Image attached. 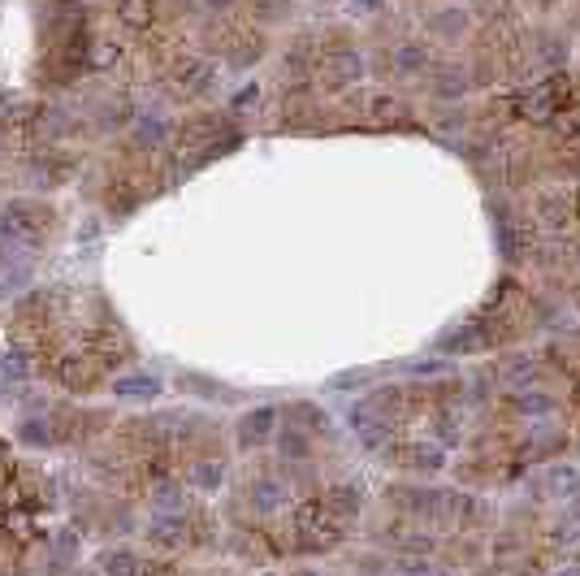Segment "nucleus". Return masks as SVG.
Wrapping results in <instances>:
<instances>
[{
    "label": "nucleus",
    "instance_id": "obj_33",
    "mask_svg": "<svg viewBox=\"0 0 580 576\" xmlns=\"http://www.w3.org/2000/svg\"><path fill=\"white\" fill-rule=\"evenodd\" d=\"M546 65H559L563 57H568V48H563V39L559 35H542V52H537Z\"/></svg>",
    "mask_w": 580,
    "mask_h": 576
},
{
    "label": "nucleus",
    "instance_id": "obj_27",
    "mask_svg": "<svg viewBox=\"0 0 580 576\" xmlns=\"http://www.w3.org/2000/svg\"><path fill=\"white\" fill-rule=\"evenodd\" d=\"M117 18H122L130 31H143L152 22V0H117Z\"/></svg>",
    "mask_w": 580,
    "mask_h": 576
},
{
    "label": "nucleus",
    "instance_id": "obj_22",
    "mask_svg": "<svg viewBox=\"0 0 580 576\" xmlns=\"http://www.w3.org/2000/svg\"><path fill=\"white\" fill-rule=\"evenodd\" d=\"M278 455L290 464H312V434H303V429H278Z\"/></svg>",
    "mask_w": 580,
    "mask_h": 576
},
{
    "label": "nucleus",
    "instance_id": "obj_32",
    "mask_svg": "<svg viewBox=\"0 0 580 576\" xmlns=\"http://www.w3.org/2000/svg\"><path fill=\"white\" fill-rule=\"evenodd\" d=\"M433 126L442 130V135H455V130H464L468 126V113L464 109H455V104H446V109L433 117Z\"/></svg>",
    "mask_w": 580,
    "mask_h": 576
},
{
    "label": "nucleus",
    "instance_id": "obj_8",
    "mask_svg": "<svg viewBox=\"0 0 580 576\" xmlns=\"http://www.w3.org/2000/svg\"><path fill=\"white\" fill-rule=\"evenodd\" d=\"M316 503L325 507V516L334 520V525H351V520L364 512V486H355V481H334L329 490H321Z\"/></svg>",
    "mask_w": 580,
    "mask_h": 576
},
{
    "label": "nucleus",
    "instance_id": "obj_36",
    "mask_svg": "<svg viewBox=\"0 0 580 576\" xmlns=\"http://www.w3.org/2000/svg\"><path fill=\"white\" fill-rule=\"evenodd\" d=\"M550 576H580V555H576V559H563V564L550 572Z\"/></svg>",
    "mask_w": 580,
    "mask_h": 576
},
{
    "label": "nucleus",
    "instance_id": "obj_42",
    "mask_svg": "<svg viewBox=\"0 0 580 576\" xmlns=\"http://www.w3.org/2000/svg\"><path fill=\"white\" fill-rule=\"evenodd\" d=\"M5 451H9V442H0V460H5Z\"/></svg>",
    "mask_w": 580,
    "mask_h": 576
},
{
    "label": "nucleus",
    "instance_id": "obj_23",
    "mask_svg": "<svg viewBox=\"0 0 580 576\" xmlns=\"http://www.w3.org/2000/svg\"><path fill=\"white\" fill-rule=\"evenodd\" d=\"M135 143H139V148H165V143H169V122L161 113H139L135 117Z\"/></svg>",
    "mask_w": 580,
    "mask_h": 576
},
{
    "label": "nucleus",
    "instance_id": "obj_4",
    "mask_svg": "<svg viewBox=\"0 0 580 576\" xmlns=\"http://www.w3.org/2000/svg\"><path fill=\"white\" fill-rule=\"evenodd\" d=\"M425 91L433 100H442V104H459L468 96V87H472V70L464 61H433L425 74Z\"/></svg>",
    "mask_w": 580,
    "mask_h": 576
},
{
    "label": "nucleus",
    "instance_id": "obj_30",
    "mask_svg": "<svg viewBox=\"0 0 580 576\" xmlns=\"http://www.w3.org/2000/svg\"><path fill=\"white\" fill-rule=\"evenodd\" d=\"M252 9H256V18H265V22H282V18H290L295 0H252Z\"/></svg>",
    "mask_w": 580,
    "mask_h": 576
},
{
    "label": "nucleus",
    "instance_id": "obj_26",
    "mask_svg": "<svg viewBox=\"0 0 580 576\" xmlns=\"http://www.w3.org/2000/svg\"><path fill=\"white\" fill-rule=\"evenodd\" d=\"M135 104H130V100H109V104H104V109H100V130H126V126H135Z\"/></svg>",
    "mask_w": 580,
    "mask_h": 576
},
{
    "label": "nucleus",
    "instance_id": "obj_19",
    "mask_svg": "<svg viewBox=\"0 0 580 576\" xmlns=\"http://www.w3.org/2000/svg\"><path fill=\"white\" fill-rule=\"evenodd\" d=\"M429 434L438 447H455V442H464V408L459 403H446L429 416Z\"/></svg>",
    "mask_w": 580,
    "mask_h": 576
},
{
    "label": "nucleus",
    "instance_id": "obj_15",
    "mask_svg": "<svg viewBox=\"0 0 580 576\" xmlns=\"http://www.w3.org/2000/svg\"><path fill=\"white\" fill-rule=\"evenodd\" d=\"M187 490H200V494H217L221 481H226V460L221 455H195L187 464Z\"/></svg>",
    "mask_w": 580,
    "mask_h": 576
},
{
    "label": "nucleus",
    "instance_id": "obj_11",
    "mask_svg": "<svg viewBox=\"0 0 580 576\" xmlns=\"http://www.w3.org/2000/svg\"><path fill=\"white\" fill-rule=\"evenodd\" d=\"M533 217L542 221L546 230H563V226H572V217H576V200L568 191H537L533 195Z\"/></svg>",
    "mask_w": 580,
    "mask_h": 576
},
{
    "label": "nucleus",
    "instance_id": "obj_28",
    "mask_svg": "<svg viewBox=\"0 0 580 576\" xmlns=\"http://www.w3.org/2000/svg\"><path fill=\"white\" fill-rule=\"evenodd\" d=\"M546 546H568V551H576L580 546V525L568 516V520H555V525L546 529Z\"/></svg>",
    "mask_w": 580,
    "mask_h": 576
},
{
    "label": "nucleus",
    "instance_id": "obj_35",
    "mask_svg": "<svg viewBox=\"0 0 580 576\" xmlns=\"http://www.w3.org/2000/svg\"><path fill=\"white\" fill-rule=\"evenodd\" d=\"M364 382H368V373H338L329 386H334V390H347V386H364Z\"/></svg>",
    "mask_w": 580,
    "mask_h": 576
},
{
    "label": "nucleus",
    "instance_id": "obj_20",
    "mask_svg": "<svg viewBox=\"0 0 580 576\" xmlns=\"http://www.w3.org/2000/svg\"><path fill=\"white\" fill-rule=\"evenodd\" d=\"M113 395L126 399V403H152L156 395H161V377H152V373H122V377H113Z\"/></svg>",
    "mask_w": 580,
    "mask_h": 576
},
{
    "label": "nucleus",
    "instance_id": "obj_31",
    "mask_svg": "<svg viewBox=\"0 0 580 576\" xmlns=\"http://www.w3.org/2000/svg\"><path fill=\"white\" fill-rule=\"evenodd\" d=\"M373 113L381 117V122H399V117H412V109H407L403 100H390V96H373Z\"/></svg>",
    "mask_w": 580,
    "mask_h": 576
},
{
    "label": "nucleus",
    "instance_id": "obj_25",
    "mask_svg": "<svg viewBox=\"0 0 580 576\" xmlns=\"http://www.w3.org/2000/svg\"><path fill=\"white\" fill-rule=\"evenodd\" d=\"M390 576H446V568L433 564L429 555H399L390 559Z\"/></svg>",
    "mask_w": 580,
    "mask_h": 576
},
{
    "label": "nucleus",
    "instance_id": "obj_3",
    "mask_svg": "<svg viewBox=\"0 0 580 576\" xmlns=\"http://www.w3.org/2000/svg\"><path fill=\"white\" fill-rule=\"evenodd\" d=\"M243 499H247V507H252L256 516H273V512H282V507L295 499V490L286 486L282 473H273V468H256V473L247 477V486H243Z\"/></svg>",
    "mask_w": 580,
    "mask_h": 576
},
{
    "label": "nucleus",
    "instance_id": "obj_17",
    "mask_svg": "<svg viewBox=\"0 0 580 576\" xmlns=\"http://www.w3.org/2000/svg\"><path fill=\"white\" fill-rule=\"evenodd\" d=\"M507 408L516 416H533V421H542V416H555L559 412V399L550 395V390H533V386H520L507 395Z\"/></svg>",
    "mask_w": 580,
    "mask_h": 576
},
{
    "label": "nucleus",
    "instance_id": "obj_37",
    "mask_svg": "<svg viewBox=\"0 0 580 576\" xmlns=\"http://www.w3.org/2000/svg\"><path fill=\"white\" fill-rule=\"evenodd\" d=\"M351 9H360V13H377L381 5H386V0H347Z\"/></svg>",
    "mask_w": 580,
    "mask_h": 576
},
{
    "label": "nucleus",
    "instance_id": "obj_5",
    "mask_svg": "<svg viewBox=\"0 0 580 576\" xmlns=\"http://www.w3.org/2000/svg\"><path fill=\"white\" fill-rule=\"evenodd\" d=\"M364 78V57L360 48H329L321 57V87L329 91H347Z\"/></svg>",
    "mask_w": 580,
    "mask_h": 576
},
{
    "label": "nucleus",
    "instance_id": "obj_40",
    "mask_svg": "<svg viewBox=\"0 0 580 576\" xmlns=\"http://www.w3.org/2000/svg\"><path fill=\"white\" fill-rule=\"evenodd\" d=\"M468 576H507L503 568H485V572H468Z\"/></svg>",
    "mask_w": 580,
    "mask_h": 576
},
{
    "label": "nucleus",
    "instance_id": "obj_13",
    "mask_svg": "<svg viewBox=\"0 0 580 576\" xmlns=\"http://www.w3.org/2000/svg\"><path fill=\"white\" fill-rule=\"evenodd\" d=\"M148 559L139 551H130V546H104L96 555V572L100 576H148Z\"/></svg>",
    "mask_w": 580,
    "mask_h": 576
},
{
    "label": "nucleus",
    "instance_id": "obj_21",
    "mask_svg": "<svg viewBox=\"0 0 580 576\" xmlns=\"http://www.w3.org/2000/svg\"><path fill=\"white\" fill-rule=\"evenodd\" d=\"M542 490L550 494V499H576L580 494V468L576 464H546Z\"/></svg>",
    "mask_w": 580,
    "mask_h": 576
},
{
    "label": "nucleus",
    "instance_id": "obj_10",
    "mask_svg": "<svg viewBox=\"0 0 580 576\" xmlns=\"http://www.w3.org/2000/svg\"><path fill=\"white\" fill-rule=\"evenodd\" d=\"M377 542L390 546L394 555H433L442 538H438V533H429V525H416V520H412L407 529H386Z\"/></svg>",
    "mask_w": 580,
    "mask_h": 576
},
{
    "label": "nucleus",
    "instance_id": "obj_16",
    "mask_svg": "<svg viewBox=\"0 0 580 576\" xmlns=\"http://www.w3.org/2000/svg\"><path fill=\"white\" fill-rule=\"evenodd\" d=\"M494 234H498V256L507 260V265H520L524 260V252L533 247V234H529V226H520L516 217H503L494 226Z\"/></svg>",
    "mask_w": 580,
    "mask_h": 576
},
{
    "label": "nucleus",
    "instance_id": "obj_9",
    "mask_svg": "<svg viewBox=\"0 0 580 576\" xmlns=\"http://www.w3.org/2000/svg\"><path fill=\"white\" fill-rule=\"evenodd\" d=\"M148 507H152V516H174V512H187L191 507V490H187V481L182 477H152V486H148Z\"/></svg>",
    "mask_w": 580,
    "mask_h": 576
},
{
    "label": "nucleus",
    "instance_id": "obj_7",
    "mask_svg": "<svg viewBox=\"0 0 580 576\" xmlns=\"http://www.w3.org/2000/svg\"><path fill=\"white\" fill-rule=\"evenodd\" d=\"M351 429H355V438H360L364 447H373V451L386 447V442L394 438V421H390V416H381V408L373 399H360L351 408Z\"/></svg>",
    "mask_w": 580,
    "mask_h": 576
},
{
    "label": "nucleus",
    "instance_id": "obj_12",
    "mask_svg": "<svg viewBox=\"0 0 580 576\" xmlns=\"http://www.w3.org/2000/svg\"><path fill=\"white\" fill-rule=\"evenodd\" d=\"M178 87L187 91V96H208V91L217 87V78H221V70H217V61H208V57H187L178 65Z\"/></svg>",
    "mask_w": 580,
    "mask_h": 576
},
{
    "label": "nucleus",
    "instance_id": "obj_43",
    "mask_svg": "<svg viewBox=\"0 0 580 576\" xmlns=\"http://www.w3.org/2000/svg\"><path fill=\"white\" fill-rule=\"evenodd\" d=\"M260 576H278V572H260Z\"/></svg>",
    "mask_w": 580,
    "mask_h": 576
},
{
    "label": "nucleus",
    "instance_id": "obj_38",
    "mask_svg": "<svg viewBox=\"0 0 580 576\" xmlns=\"http://www.w3.org/2000/svg\"><path fill=\"white\" fill-rule=\"evenodd\" d=\"M78 239H87V243H91V239H100V226H96V221H91V226L78 230Z\"/></svg>",
    "mask_w": 580,
    "mask_h": 576
},
{
    "label": "nucleus",
    "instance_id": "obj_29",
    "mask_svg": "<svg viewBox=\"0 0 580 576\" xmlns=\"http://www.w3.org/2000/svg\"><path fill=\"white\" fill-rule=\"evenodd\" d=\"M5 373H9V377H31V373H35V364H31V347H9V356H5Z\"/></svg>",
    "mask_w": 580,
    "mask_h": 576
},
{
    "label": "nucleus",
    "instance_id": "obj_34",
    "mask_svg": "<svg viewBox=\"0 0 580 576\" xmlns=\"http://www.w3.org/2000/svg\"><path fill=\"white\" fill-rule=\"evenodd\" d=\"M239 48H243V52H234V57H230L234 70H247V65H252V61L265 57V48H260V39H256V44H252V39H247V44H239Z\"/></svg>",
    "mask_w": 580,
    "mask_h": 576
},
{
    "label": "nucleus",
    "instance_id": "obj_39",
    "mask_svg": "<svg viewBox=\"0 0 580 576\" xmlns=\"http://www.w3.org/2000/svg\"><path fill=\"white\" fill-rule=\"evenodd\" d=\"M5 161H9V135L0 130V165H5Z\"/></svg>",
    "mask_w": 580,
    "mask_h": 576
},
{
    "label": "nucleus",
    "instance_id": "obj_41",
    "mask_svg": "<svg viewBox=\"0 0 580 576\" xmlns=\"http://www.w3.org/2000/svg\"><path fill=\"white\" fill-rule=\"evenodd\" d=\"M572 520H576V525H580V494H576V499H572Z\"/></svg>",
    "mask_w": 580,
    "mask_h": 576
},
{
    "label": "nucleus",
    "instance_id": "obj_6",
    "mask_svg": "<svg viewBox=\"0 0 580 576\" xmlns=\"http://www.w3.org/2000/svg\"><path fill=\"white\" fill-rule=\"evenodd\" d=\"M273 438H278V408H252V412L239 416V425H234L239 451H260V447H269Z\"/></svg>",
    "mask_w": 580,
    "mask_h": 576
},
{
    "label": "nucleus",
    "instance_id": "obj_14",
    "mask_svg": "<svg viewBox=\"0 0 580 576\" xmlns=\"http://www.w3.org/2000/svg\"><path fill=\"white\" fill-rule=\"evenodd\" d=\"M386 61H390V70L399 78H420L433 65V52H429V44H420V39H407V44L390 48Z\"/></svg>",
    "mask_w": 580,
    "mask_h": 576
},
{
    "label": "nucleus",
    "instance_id": "obj_2",
    "mask_svg": "<svg viewBox=\"0 0 580 576\" xmlns=\"http://www.w3.org/2000/svg\"><path fill=\"white\" fill-rule=\"evenodd\" d=\"M386 460L390 468H403L412 477H433L446 468V447H438L433 438H412V442H386Z\"/></svg>",
    "mask_w": 580,
    "mask_h": 576
},
{
    "label": "nucleus",
    "instance_id": "obj_1",
    "mask_svg": "<svg viewBox=\"0 0 580 576\" xmlns=\"http://www.w3.org/2000/svg\"><path fill=\"white\" fill-rule=\"evenodd\" d=\"M57 213L44 200H9L0 208V239H5L13 252H39L52 230Z\"/></svg>",
    "mask_w": 580,
    "mask_h": 576
},
{
    "label": "nucleus",
    "instance_id": "obj_18",
    "mask_svg": "<svg viewBox=\"0 0 580 576\" xmlns=\"http://www.w3.org/2000/svg\"><path fill=\"white\" fill-rule=\"evenodd\" d=\"M286 425L303 429V434H312V438H321V434H329V412L321 408V403H312V399H299V403H286Z\"/></svg>",
    "mask_w": 580,
    "mask_h": 576
},
{
    "label": "nucleus",
    "instance_id": "obj_24",
    "mask_svg": "<svg viewBox=\"0 0 580 576\" xmlns=\"http://www.w3.org/2000/svg\"><path fill=\"white\" fill-rule=\"evenodd\" d=\"M464 31H468V9H459V5L429 18V35H438V39H464Z\"/></svg>",
    "mask_w": 580,
    "mask_h": 576
}]
</instances>
